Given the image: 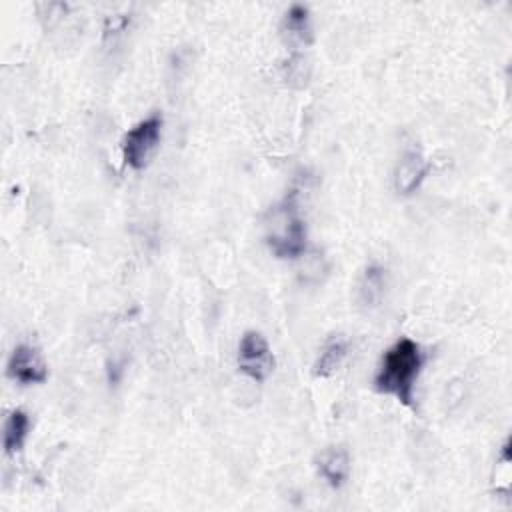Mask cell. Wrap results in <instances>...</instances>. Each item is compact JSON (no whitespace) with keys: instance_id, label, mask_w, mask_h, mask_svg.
<instances>
[{"instance_id":"2","label":"cell","mask_w":512,"mask_h":512,"mask_svg":"<svg viewBox=\"0 0 512 512\" xmlns=\"http://www.w3.org/2000/svg\"><path fill=\"white\" fill-rule=\"evenodd\" d=\"M264 238L276 258H298L306 250V222L296 196H286L264 218Z\"/></svg>"},{"instance_id":"9","label":"cell","mask_w":512,"mask_h":512,"mask_svg":"<svg viewBox=\"0 0 512 512\" xmlns=\"http://www.w3.org/2000/svg\"><path fill=\"white\" fill-rule=\"evenodd\" d=\"M386 290V270L382 266H368L358 282V302L364 308H374Z\"/></svg>"},{"instance_id":"8","label":"cell","mask_w":512,"mask_h":512,"mask_svg":"<svg viewBox=\"0 0 512 512\" xmlns=\"http://www.w3.org/2000/svg\"><path fill=\"white\" fill-rule=\"evenodd\" d=\"M348 348H350V344L344 336H340V334L330 336L324 342V346H322V350H320V354L314 362V376H318V378L332 376L342 366V362L346 360Z\"/></svg>"},{"instance_id":"4","label":"cell","mask_w":512,"mask_h":512,"mask_svg":"<svg viewBox=\"0 0 512 512\" xmlns=\"http://www.w3.org/2000/svg\"><path fill=\"white\" fill-rule=\"evenodd\" d=\"M236 360L240 372L256 382H264L274 372V354L270 350V344L256 330L244 332L238 344Z\"/></svg>"},{"instance_id":"10","label":"cell","mask_w":512,"mask_h":512,"mask_svg":"<svg viewBox=\"0 0 512 512\" xmlns=\"http://www.w3.org/2000/svg\"><path fill=\"white\" fill-rule=\"evenodd\" d=\"M30 430V418L24 410H12L4 422V452L16 454L22 450Z\"/></svg>"},{"instance_id":"1","label":"cell","mask_w":512,"mask_h":512,"mask_svg":"<svg viewBox=\"0 0 512 512\" xmlns=\"http://www.w3.org/2000/svg\"><path fill=\"white\" fill-rule=\"evenodd\" d=\"M424 356L412 338L396 340L382 356L374 374V388L380 394L394 396L404 406L414 404V384L420 374Z\"/></svg>"},{"instance_id":"11","label":"cell","mask_w":512,"mask_h":512,"mask_svg":"<svg viewBox=\"0 0 512 512\" xmlns=\"http://www.w3.org/2000/svg\"><path fill=\"white\" fill-rule=\"evenodd\" d=\"M282 32L288 34L290 40L308 42L310 40V14L302 4H294L286 10L282 20Z\"/></svg>"},{"instance_id":"5","label":"cell","mask_w":512,"mask_h":512,"mask_svg":"<svg viewBox=\"0 0 512 512\" xmlns=\"http://www.w3.org/2000/svg\"><path fill=\"white\" fill-rule=\"evenodd\" d=\"M6 372L14 382H20L24 386L42 384L48 378V368L42 354L30 344H20L12 350Z\"/></svg>"},{"instance_id":"7","label":"cell","mask_w":512,"mask_h":512,"mask_svg":"<svg viewBox=\"0 0 512 512\" xmlns=\"http://www.w3.org/2000/svg\"><path fill=\"white\" fill-rule=\"evenodd\" d=\"M316 468L318 474L328 482V486L340 488L350 476L352 460L344 446H328L318 454Z\"/></svg>"},{"instance_id":"6","label":"cell","mask_w":512,"mask_h":512,"mask_svg":"<svg viewBox=\"0 0 512 512\" xmlns=\"http://www.w3.org/2000/svg\"><path fill=\"white\" fill-rule=\"evenodd\" d=\"M428 170H430V164L424 158L422 150L416 146L406 148L400 154L394 168V190L402 196H410L420 188Z\"/></svg>"},{"instance_id":"3","label":"cell","mask_w":512,"mask_h":512,"mask_svg":"<svg viewBox=\"0 0 512 512\" xmlns=\"http://www.w3.org/2000/svg\"><path fill=\"white\" fill-rule=\"evenodd\" d=\"M162 116L150 114L136 122L122 138V158L132 170H144L162 138Z\"/></svg>"}]
</instances>
